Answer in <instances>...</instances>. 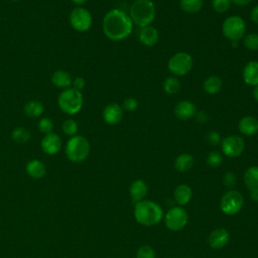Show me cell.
I'll return each mask as SVG.
<instances>
[{
  "mask_svg": "<svg viewBox=\"0 0 258 258\" xmlns=\"http://www.w3.org/2000/svg\"><path fill=\"white\" fill-rule=\"evenodd\" d=\"M102 27L107 38L113 41H121L131 34L133 23L128 13L114 8L105 14Z\"/></svg>",
  "mask_w": 258,
  "mask_h": 258,
  "instance_id": "obj_1",
  "label": "cell"
},
{
  "mask_svg": "<svg viewBox=\"0 0 258 258\" xmlns=\"http://www.w3.org/2000/svg\"><path fill=\"white\" fill-rule=\"evenodd\" d=\"M135 220L146 227L158 224L163 218L162 208L151 200H142L135 204L134 207Z\"/></svg>",
  "mask_w": 258,
  "mask_h": 258,
  "instance_id": "obj_2",
  "label": "cell"
},
{
  "mask_svg": "<svg viewBox=\"0 0 258 258\" xmlns=\"http://www.w3.org/2000/svg\"><path fill=\"white\" fill-rule=\"evenodd\" d=\"M132 23L142 28L151 25L156 15V8L151 0H135L128 13Z\"/></svg>",
  "mask_w": 258,
  "mask_h": 258,
  "instance_id": "obj_3",
  "label": "cell"
},
{
  "mask_svg": "<svg viewBox=\"0 0 258 258\" xmlns=\"http://www.w3.org/2000/svg\"><path fill=\"white\" fill-rule=\"evenodd\" d=\"M90 142L83 135L71 136L64 146V153L67 158L74 162L80 163L85 161L90 154Z\"/></svg>",
  "mask_w": 258,
  "mask_h": 258,
  "instance_id": "obj_4",
  "label": "cell"
},
{
  "mask_svg": "<svg viewBox=\"0 0 258 258\" xmlns=\"http://www.w3.org/2000/svg\"><path fill=\"white\" fill-rule=\"evenodd\" d=\"M84 100L81 91L73 87L64 89L58 96V106L68 115H76L83 108Z\"/></svg>",
  "mask_w": 258,
  "mask_h": 258,
  "instance_id": "obj_5",
  "label": "cell"
},
{
  "mask_svg": "<svg viewBox=\"0 0 258 258\" xmlns=\"http://www.w3.org/2000/svg\"><path fill=\"white\" fill-rule=\"evenodd\" d=\"M222 33L230 41H238L246 34V22L239 15L228 16L222 24Z\"/></svg>",
  "mask_w": 258,
  "mask_h": 258,
  "instance_id": "obj_6",
  "label": "cell"
},
{
  "mask_svg": "<svg viewBox=\"0 0 258 258\" xmlns=\"http://www.w3.org/2000/svg\"><path fill=\"white\" fill-rule=\"evenodd\" d=\"M167 67L173 76L182 77L191 71L194 67V59L187 52H176L169 58Z\"/></svg>",
  "mask_w": 258,
  "mask_h": 258,
  "instance_id": "obj_7",
  "label": "cell"
},
{
  "mask_svg": "<svg viewBox=\"0 0 258 258\" xmlns=\"http://www.w3.org/2000/svg\"><path fill=\"white\" fill-rule=\"evenodd\" d=\"M69 21L71 26L76 31L85 32L91 28L93 24V17L87 8L83 6H77L71 11L69 15Z\"/></svg>",
  "mask_w": 258,
  "mask_h": 258,
  "instance_id": "obj_8",
  "label": "cell"
},
{
  "mask_svg": "<svg viewBox=\"0 0 258 258\" xmlns=\"http://www.w3.org/2000/svg\"><path fill=\"white\" fill-rule=\"evenodd\" d=\"M243 205L244 198L242 194L238 190L231 189L221 198L220 209L224 214L232 216L238 214L242 210Z\"/></svg>",
  "mask_w": 258,
  "mask_h": 258,
  "instance_id": "obj_9",
  "label": "cell"
},
{
  "mask_svg": "<svg viewBox=\"0 0 258 258\" xmlns=\"http://www.w3.org/2000/svg\"><path fill=\"white\" fill-rule=\"evenodd\" d=\"M188 222V214L182 207H173L167 211L164 217L165 226L170 231L182 230Z\"/></svg>",
  "mask_w": 258,
  "mask_h": 258,
  "instance_id": "obj_10",
  "label": "cell"
},
{
  "mask_svg": "<svg viewBox=\"0 0 258 258\" xmlns=\"http://www.w3.org/2000/svg\"><path fill=\"white\" fill-rule=\"evenodd\" d=\"M222 152L228 157H238L245 149V140L239 135H229L221 141Z\"/></svg>",
  "mask_w": 258,
  "mask_h": 258,
  "instance_id": "obj_11",
  "label": "cell"
},
{
  "mask_svg": "<svg viewBox=\"0 0 258 258\" xmlns=\"http://www.w3.org/2000/svg\"><path fill=\"white\" fill-rule=\"evenodd\" d=\"M40 147L45 154L54 155L60 151L62 147V140L58 134L50 132L44 134L40 141Z\"/></svg>",
  "mask_w": 258,
  "mask_h": 258,
  "instance_id": "obj_12",
  "label": "cell"
},
{
  "mask_svg": "<svg viewBox=\"0 0 258 258\" xmlns=\"http://www.w3.org/2000/svg\"><path fill=\"white\" fill-rule=\"evenodd\" d=\"M124 110L121 105L117 103L108 104L102 113L104 121L108 125H117L123 118Z\"/></svg>",
  "mask_w": 258,
  "mask_h": 258,
  "instance_id": "obj_13",
  "label": "cell"
},
{
  "mask_svg": "<svg viewBox=\"0 0 258 258\" xmlns=\"http://www.w3.org/2000/svg\"><path fill=\"white\" fill-rule=\"evenodd\" d=\"M230 240L229 232L224 228H218L212 231L209 235L208 242L212 249L219 250L224 248Z\"/></svg>",
  "mask_w": 258,
  "mask_h": 258,
  "instance_id": "obj_14",
  "label": "cell"
},
{
  "mask_svg": "<svg viewBox=\"0 0 258 258\" xmlns=\"http://www.w3.org/2000/svg\"><path fill=\"white\" fill-rule=\"evenodd\" d=\"M197 113L196 105L187 100H182L178 102L174 107V115L177 119L182 121H187L195 117Z\"/></svg>",
  "mask_w": 258,
  "mask_h": 258,
  "instance_id": "obj_15",
  "label": "cell"
},
{
  "mask_svg": "<svg viewBox=\"0 0 258 258\" xmlns=\"http://www.w3.org/2000/svg\"><path fill=\"white\" fill-rule=\"evenodd\" d=\"M138 39L143 45L151 47V46H154L158 42L159 32L154 26L148 25V26L140 28V31L138 34Z\"/></svg>",
  "mask_w": 258,
  "mask_h": 258,
  "instance_id": "obj_16",
  "label": "cell"
},
{
  "mask_svg": "<svg viewBox=\"0 0 258 258\" xmlns=\"http://www.w3.org/2000/svg\"><path fill=\"white\" fill-rule=\"evenodd\" d=\"M239 131L246 136H252L258 132V119L254 116H245L238 123Z\"/></svg>",
  "mask_w": 258,
  "mask_h": 258,
  "instance_id": "obj_17",
  "label": "cell"
},
{
  "mask_svg": "<svg viewBox=\"0 0 258 258\" xmlns=\"http://www.w3.org/2000/svg\"><path fill=\"white\" fill-rule=\"evenodd\" d=\"M25 171L33 179H40L46 174V167L39 159H31L25 165Z\"/></svg>",
  "mask_w": 258,
  "mask_h": 258,
  "instance_id": "obj_18",
  "label": "cell"
},
{
  "mask_svg": "<svg viewBox=\"0 0 258 258\" xmlns=\"http://www.w3.org/2000/svg\"><path fill=\"white\" fill-rule=\"evenodd\" d=\"M242 77L244 82L249 86H257L258 85V61L251 60L246 63L243 69Z\"/></svg>",
  "mask_w": 258,
  "mask_h": 258,
  "instance_id": "obj_19",
  "label": "cell"
},
{
  "mask_svg": "<svg viewBox=\"0 0 258 258\" xmlns=\"http://www.w3.org/2000/svg\"><path fill=\"white\" fill-rule=\"evenodd\" d=\"M148 187L147 184L142 179H136L134 180L129 187V194L131 201L136 204L142 200H144L145 196L147 195Z\"/></svg>",
  "mask_w": 258,
  "mask_h": 258,
  "instance_id": "obj_20",
  "label": "cell"
},
{
  "mask_svg": "<svg viewBox=\"0 0 258 258\" xmlns=\"http://www.w3.org/2000/svg\"><path fill=\"white\" fill-rule=\"evenodd\" d=\"M51 82L55 87L64 90V89L71 88L73 79H72V76L67 71L56 70L51 75Z\"/></svg>",
  "mask_w": 258,
  "mask_h": 258,
  "instance_id": "obj_21",
  "label": "cell"
},
{
  "mask_svg": "<svg viewBox=\"0 0 258 258\" xmlns=\"http://www.w3.org/2000/svg\"><path fill=\"white\" fill-rule=\"evenodd\" d=\"M223 87V81L219 76L212 75L209 76L203 83L204 91L209 95H216L218 94Z\"/></svg>",
  "mask_w": 258,
  "mask_h": 258,
  "instance_id": "obj_22",
  "label": "cell"
},
{
  "mask_svg": "<svg viewBox=\"0 0 258 258\" xmlns=\"http://www.w3.org/2000/svg\"><path fill=\"white\" fill-rule=\"evenodd\" d=\"M173 197L175 202L181 207L190 202L192 197V190L187 184H180L174 189Z\"/></svg>",
  "mask_w": 258,
  "mask_h": 258,
  "instance_id": "obj_23",
  "label": "cell"
},
{
  "mask_svg": "<svg viewBox=\"0 0 258 258\" xmlns=\"http://www.w3.org/2000/svg\"><path fill=\"white\" fill-rule=\"evenodd\" d=\"M244 182L246 187L251 190L258 189V166L253 165L246 169L244 173Z\"/></svg>",
  "mask_w": 258,
  "mask_h": 258,
  "instance_id": "obj_24",
  "label": "cell"
},
{
  "mask_svg": "<svg viewBox=\"0 0 258 258\" xmlns=\"http://www.w3.org/2000/svg\"><path fill=\"white\" fill-rule=\"evenodd\" d=\"M195 162V158L189 153H181L174 160V167L179 172L188 171Z\"/></svg>",
  "mask_w": 258,
  "mask_h": 258,
  "instance_id": "obj_25",
  "label": "cell"
},
{
  "mask_svg": "<svg viewBox=\"0 0 258 258\" xmlns=\"http://www.w3.org/2000/svg\"><path fill=\"white\" fill-rule=\"evenodd\" d=\"M24 114L29 118H37L43 113V105L36 100L29 101L24 105Z\"/></svg>",
  "mask_w": 258,
  "mask_h": 258,
  "instance_id": "obj_26",
  "label": "cell"
},
{
  "mask_svg": "<svg viewBox=\"0 0 258 258\" xmlns=\"http://www.w3.org/2000/svg\"><path fill=\"white\" fill-rule=\"evenodd\" d=\"M163 91L168 95H174L181 89V83L176 77H167L162 85Z\"/></svg>",
  "mask_w": 258,
  "mask_h": 258,
  "instance_id": "obj_27",
  "label": "cell"
},
{
  "mask_svg": "<svg viewBox=\"0 0 258 258\" xmlns=\"http://www.w3.org/2000/svg\"><path fill=\"white\" fill-rule=\"evenodd\" d=\"M179 6L185 13L195 14L202 9L203 0H179Z\"/></svg>",
  "mask_w": 258,
  "mask_h": 258,
  "instance_id": "obj_28",
  "label": "cell"
},
{
  "mask_svg": "<svg viewBox=\"0 0 258 258\" xmlns=\"http://www.w3.org/2000/svg\"><path fill=\"white\" fill-rule=\"evenodd\" d=\"M11 137L13 139V141H15L16 143L19 144H24L26 142L29 141L31 135L29 130H27L24 127H16L12 130L11 132Z\"/></svg>",
  "mask_w": 258,
  "mask_h": 258,
  "instance_id": "obj_29",
  "label": "cell"
},
{
  "mask_svg": "<svg viewBox=\"0 0 258 258\" xmlns=\"http://www.w3.org/2000/svg\"><path fill=\"white\" fill-rule=\"evenodd\" d=\"M243 42L247 49L252 51L258 50V33L253 32L245 35L243 37Z\"/></svg>",
  "mask_w": 258,
  "mask_h": 258,
  "instance_id": "obj_30",
  "label": "cell"
},
{
  "mask_svg": "<svg viewBox=\"0 0 258 258\" xmlns=\"http://www.w3.org/2000/svg\"><path fill=\"white\" fill-rule=\"evenodd\" d=\"M222 161H223V156H222V154H221L219 151H216V150L211 151V152L208 154L207 158H206L207 164H208L210 167H214V168L220 166V164L222 163Z\"/></svg>",
  "mask_w": 258,
  "mask_h": 258,
  "instance_id": "obj_31",
  "label": "cell"
},
{
  "mask_svg": "<svg viewBox=\"0 0 258 258\" xmlns=\"http://www.w3.org/2000/svg\"><path fill=\"white\" fill-rule=\"evenodd\" d=\"M231 0H212V7L218 13L227 12L231 7Z\"/></svg>",
  "mask_w": 258,
  "mask_h": 258,
  "instance_id": "obj_32",
  "label": "cell"
},
{
  "mask_svg": "<svg viewBox=\"0 0 258 258\" xmlns=\"http://www.w3.org/2000/svg\"><path fill=\"white\" fill-rule=\"evenodd\" d=\"M61 128H62V131H63L67 135H69V136H74V135H76L77 132H78V129H79L77 122H76L75 120H73V119H67V120L62 123Z\"/></svg>",
  "mask_w": 258,
  "mask_h": 258,
  "instance_id": "obj_33",
  "label": "cell"
},
{
  "mask_svg": "<svg viewBox=\"0 0 258 258\" xmlns=\"http://www.w3.org/2000/svg\"><path fill=\"white\" fill-rule=\"evenodd\" d=\"M136 258H155V252L152 247L143 245L136 251Z\"/></svg>",
  "mask_w": 258,
  "mask_h": 258,
  "instance_id": "obj_34",
  "label": "cell"
},
{
  "mask_svg": "<svg viewBox=\"0 0 258 258\" xmlns=\"http://www.w3.org/2000/svg\"><path fill=\"white\" fill-rule=\"evenodd\" d=\"M52 129H53V123L49 118L43 117L38 121V130L41 133H44V134L50 133L52 132Z\"/></svg>",
  "mask_w": 258,
  "mask_h": 258,
  "instance_id": "obj_35",
  "label": "cell"
},
{
  "mask_svg": "<svg viewBox=\"0 0 258 258\" xmlns=\"http://www.w3.org/2000/svg\"><path fill=\"white\" fill-rule=\"evenodd\" d=\"M122 108H123L124 111L133 112V111H135V110L138 108V101H137L135 98H133V97L126 98V99L123 101Z\"/></svg>",
  "mask_w": 258,
  "mask_h": 258,
  "instance_id": "obj_36",
  "label": "cell"
},
{
  "mask_svg": "<svg viewBox=\"0 0 258 258\" xmlns=\"http://www.w3.org/2000/svg\"><path fill=\"white\" fill-rule=\"evenodd\" d=\"M206 139L211 145H218L222 141L220 133L216 130H210L206 135Z\"/></svg>",
  "mask_w": 258,
  "mask_h": 258,
  "instance_id": "obj_37",
  "label": "cell"
},
{
  "mask_svg": "<svg viewBox=\"0 0 258 258\" xmlns=\"http://www.w3.org/2000/svg\"><path fill=\"white\" fill-rule=\"evenodd\" d=\"M222 180H223V183L226 187H233L236 184L237 178H236V175L233 172L228 171L224 174Z\"/></svg>",
  "mask_w": 258,
  "mask_h": 258,
  "instance_id": "obj_38",
  "label": "cell"
},
{
  "mask_svg": "<svg viewBox=\"0 0 258 258\" xmlns=\"http://www.w3.org/2000/svg\"><path fill=\"white\" fill-rule=\"evenodd\" d=\"M85 85H86V81L83 77H77L73 80V83H72V86L74 89L78 90V91H81L85 88Z\"/></svg>",
  "mask_w": 258,
  "mask_h": 258,
  "instance_id": "obj_39",
  "label": "cell"
},
{
  "mask_svg": "<svg viewBox=\"0 0 258 258\" xmlns=\"http://www.w3.org/2000/svg\"><path fill=\"white\" fill-rule=\"evenodd\" d=\"M195 118H196V120H197L198 123L204 124V123L208 122V120H209V115H208L206 112H204V111H199V112L196 113Z\"/></svg>",
  "mask_w": 258,
  "mask_h": 258,
  "instance_id": "obj_40",
  "label": "cell"
},
{
  "mask_svg": "<svg viewBox=\"0 0 258 258\" xmlns=\"http://www.w3.org/2000/svg\"><path fill=\"white\" fill-rule=\"evenodd\" d=\"M250 18L254 23L258 24V4L252 8L250 12Z\"/></svg>",
  "mask_w": 258,
  "mask_h": 258,
  "instance_id": "obj_41",
  "label": "cell"
},
{
  "mask_svg": "<svg viewBox=\"0 0 258 258\" xmlns=\"http://www.w3.org/2000/svg\"><path fill=\"white\" fill-rule=\"evenodd\" d=\"M253 0H231L232 3L239 5V6H246L248 4H250Z\"/></svg>",
  "mask_w": 258,
  "mask_h": 258,
  "instance_id": "obj_42",
  "label": "cell"
},
{
  "mask_svg": "<svg viewBox=\"0 0 258 258\" xmlns=\"http://www.w3.org/2000/svg\"><path fill=\"white\" fill-rule=\"evenodd\" d=\"M250 198L254 202H258V189L250 191Z\"/></svg>",
  "mask_w": 258,
  "mask_h": 258,
  "instance_id": "obj_43",
  "label": "cell"
},
{
  "mask_svg": "<svg viewBox=\"0 0 258 258\" xmlns=\"http://www.w3.org/2000/svg\"><path fill=\"white\" fill-rule=\"evenodd\" d=\"M253 97H254V99L258 102V85L254 87V90H253Z\"/></svg>",
  "mask_w": 258,
  "mask_h": 258,
  "instance_id": "obj_44",
  "label": "cell"
},
{
  "mask_svg": "<svg viewBox=\"0 0 258 258\" xmlns=\"http://www.w3.org/2000/svg\"><path fill=\"white\" fill-rule=\"evenodd\" d=\"M87 1H88V0H72V2L75 3V4H77L78 6H82V5L85 4Z\"/></svg>",
  "mask_w": 258,
  "mask_h": 258,
  "instance_id": "obj_45",
  "label": "cell"
},
{
  "mask_svg": "<svg viewBox=\"0 0 258 258\" xmlns=\"http://www.w3.org/2000/svg\"><path fill=\"white\" fill-rule=\"evenodd\" d=\"M13 2H18V1H20V0H12Z\"/></svg>",
  "mask_w": 258,
  "mask_h": 258,
  "instance_id": "obj_46",
  "label": "cell"
}]
</instances>
